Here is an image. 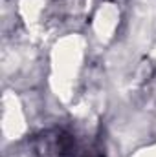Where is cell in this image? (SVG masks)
Wrapping results in <instances>:
<instances>
[{"mask_svg":"<svg viewBox=\"0 0 156 157\" xmlns=\"http://www.w3.org/2000/svg\"><path fill=\"white\" fill-rule=\"evenodd\" d=\"M76 150L74 137L64 132H53L46 133L40 139L37 154L40 157H72Z\"/></svg>","mask_w":156,"mask_h":157,"instance_id":"cell-1","label":"cell"}]
</instances>
